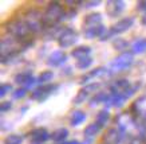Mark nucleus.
Listing matches in <instances>:
<instances>
[{
  "label": "nucleus",
  "instance_id": "obj_39",
  "mask_svg": "<svg viewBox=\"0 0 146 144\" xmlns=\"http://www.w3.org/2000/svg\"><path fill=\"white\" fill-rule=\"evenodd\" d=\"M139 121L143 124V128H145V132H146V119H143V120H139Z\"/></svg>",
  "mask_w": 146,
  "mask_h": 144
},
{
  "label": "nucleus",
  "instance_id": "obj_3",
  "mask_svg": "<svg viewBox=\"0 0 146 144\" xmlns=\"http://www.w3.org/2000/svg\"><path fill=\"white\" fill-rule=\"evenodd\" d=\"M19 46L20 41L11 35H5L1 38L0 43V53H1V62L7 63L12 58H16L19 55Z\"/></svg>",
  "mask_w": 146,
  "mask_h": 144
},
{
  "label": "nucleus",
  "instance_id": "obj_16",
  "mask_svg": "<svg viewBox=\"0 0 146 144\" xmlns=\"http://www.w3.org/2000/svg\"><path fill=\"white\" fill-rule=\"evenodd\" d=\"M83 34L87 39H94V38L102 39L107 34V28L105 27V24H99V26H94V27H86Z\"/></svg>",
  "mask_w": 146,
  "mask_h": 144
},
{
  "label": "nucleus",
  "instance_id": "obj_23",
  "mask_svg": "<svg viewBox=\"0 0 146 144\" xmlns=\"http://www.w3.org/2000/svg\"><path fill=\"white\" fill-rule=\"evenodd\" d=\"M86 120V113L83 111H74L71 113L70 117V124L72 127H78Z\"/></svg>",
  "mask_w": 146,
  "mask_h": 144
},
{
  "label": "nucleus",
  "instance_id": "obj_31",
  "mask_svg": "<svg viewBox=\"0 0 146 144\" xmlns=\"http://www.w3.org/2000/svg\"><path fill=\"white\" fill-rule=\"evenodd\" d=\"M9 92H12V85L11 84H1V86H0V96L4 97Z\"/></svg>",
  "mask_w": 146,
  "mask_h": 144
},
{
  "label": "nucleus",
  "instance_id": "obj_9",
  "mask_svg": "<svg viewBox=\"0 0 146 144\" xmlns=\"http://www.w3.org/2000/svg\"><path fill=\"white\" fill-rule=\"evenodd\" d=\"M78 32L71 27H64L62 30V32L58 36V43L62 49H68V47H72L78 42Z\"/></svg>",
  "mask_w": 146,
  "mask_h": 144
},
{
  "label": "nucleus",
  "instance_id": "obj_28",
  "mask_svg": "<svg viewBox=\"0 0 146 144\" xmlns=\"http://www.w3.org/2000/svg\"><path fill=\"white\" fill-rule=\"evenodd\" d=\"M23 140H24V136L19 135V133H12V135H8L4 137V144H22Z\"/></svg>",
  "mask_w": 146,
  "mask_h": 144
},
{
  "label": "nucleus",
  "instance_id": "obj_8",
  "mask_svg": "<svg viewBox=\"0 0 146 144\" xmlns=\"http://www.w3.org/2000/svg\"><path fill=\"white\" fill-rule=\"evenodd\" d=\"M133 24H134L133 16H125V18L119 19V20L107 31V34L102 38L101 41H106V39H109L110 36H114V35H118V34H122V32H126L127 30H130V28L133 27Z\"/></svg>",
  "mask_w": 146,
  "mask_h": 144
},
{
  "label": "nucleus",
  "instance_id": "obj_38",
  "mask_svg": "<svg viewBox=\"0 0 146 144\" xmlns=\"http://www.w3.org/2000/svg\"><path fill=\"white\" fill-rule=\"evenodd\" d=\"M64 144H82V143L76 141V140H72V141H67V143H64Z\"/></svg>",
  "mask_w": 146,
  "mask_h": 144
},
{
  "label": "nucleus",
  "instance_id": "obj_20",
  "mask_svg": "<svg viewBox=\"0 0 146 144\" xmlns=\"http://www.w3.org/2000/svg\"><path fill=\"white\" fill-rule=\"evenodd\" d=\"M84 28L86 27H94V26H99L103 24L102 23V15L99 12H94V14H89L83 20Z\"/></svg>",
  "mask_w": 146,
  "mask_h": 144
},
{
  "label": "nucleus",
  "instance_id": "obj_14",
  "mask_svg": "<svg viewBox=\"0 0 146 144\" xmlns=\"http://www.w3.org/2000/svg\"><path fill=\"white\" fill-rule=\"evenodd\" d=\"M30 139L34 144H43L48 139H51V133L44 128H36L30 132Z\"/></svg>",
  "mask_w": 146,
  "mask_h": 144
},
{
  "label": "nucleus",
  "instance_id": "obj_36",
  "mask_svg": "<svg viewBox=\"0 0 146 144\" xmlns=\"http://www.w3.org/2000/svg\"><path fill=\"white\" fill-rule=\"evenodd\" d=\"M137 8L139 9V11H145V14H146V0L137 1Z\"/></svg>",
  "mask_w": 146,
  "mask_h": 144
},
{
  "label": "nucleus",
  "instance_id": "obj_15",
  "mask_svg": "<svg viewBox=\"0 0 146 144\" xmlns=\"http://www.w3.org/2000/svg\"><path fill=\"white\" fill-rule=\"evenodd\" d=\"M106 4H107L106 5L107 14L110 15V16H118L126 8V3L122 1V0H109Z\"/></svg>",
  "mask_w": 146,
  "mask_h": 144
},
{
  "label": "nucleus",
  "instance_id": "obj_4",
  "mask_svg": "<svg viewBox=\"0 0 146 144\" xmlns=\"http://www.w3.org/2000/svg\"><path fill=\"white\" fill-rule=\"evenodd\" d=\"M138 88L139 85H131V82L129 80L121 78V80H115L114 82H111L109 86V93L111 96H121L127 101L138 90Z\"/></svg>",
  "mask_w": 146,
  "mask_h": 144
},
{
  "label": "nucleus",
  "instance_id": "obj_40",
  "mask_svg": "<svg viewBox=\"0 0 146 144\" xmlns=\"http://www.w3.org/2000/svg\"><path fill=\"white\" fill-rule=\"evenodd\" d=\"M82 144H83V143H82Z\"/></svg>",
  "mask_w": 146,
  "mask_h": 144
},
{
  "label": "nucleus",
  "instance_id": "obj_35",
  "mask_svg": "<svg viewBox=\"0 0 146 144\" xmlns=\"http://www.w3.org/2000/svg\"><path fill=\"white\" fill-rule=\"evenodd\" d=\"M82 4H86L84 5L86 8H93V7H98V5L101 4V1L99 0H95V1H84Z\"/></svg>",
  "mask_w": 146,
  "mask_h": 144
},
{
  "label": "nucleus",
  "instance_id": "obj_1",
  "mask_svg": "<svg viewBox=\"0 0 146 144\" xmlns=\"http://www.w3.org/2000/svg\"><path fill=\"white\" fill-rule=\"evenodd\" d=\"M115 127L123 133L126 137L135 139V137H142L146 139V132L142 124L137 117H134L130 113H119L115 117Z\"/></svg>",
  "mask_w": 146,
  "mask_h": 144
},
{
  "label": "nucleus",
  "instance_id": "obj_6",
  "mask_svg": "<svg viewBox=\"0 0 146 144\" xmlns=\"http://www.w3.org/2000/svg\"><path fill=\"white\" fill-rule=\"evenodd\" d=\"M5 31L8 32V35L16 38L19 41H24L31 34L30 28L27 27L26 22L23 19H12L9 22L5 23Z\"/></svg>",
  "mask_w": 146,
  "mask_h": 144
},
{
  "label": "nucleus",
  "instance_id": "obj_12",
  "mask_svg": "<svg viewBox=\"0 0 146 144\" xmlns=\"http://www.w3.org/2000/svg\"><path fill=\"white\" fill-rule=\"evenodd\" d=\"M66 61H67L66 53L62 51V50H56V51H54V53H51V54L48 55L47 65H48L50 68H59V66H62Z\"/></svg>",
  "mask_w": 146,
  "mask_h": 144
},
{
  "label": "nucleus",
  "instance_id": "obj_2",
  "mask_svg": "<svg viewBox=\"0 0 146 144\" xmlns=\"http://www.w3.org/2000/svg\"><path fill=\"white\" fill-rule=\"evenodd\" d=\"M66 11L63 8V5L58 1H52L46 7L43 12V23L46 28L55 27L58 23H60L66 16Z\"/></svg>",
  "mask_w": 146,
  "mask_h": 144
},
{
  "label": "nucleus",
  "instance_id": "obj_7",
  "mask_svg": "<svg viewBox=\"0 0 146 144\" xmlns=\"http://www.w3.org/2000/svg\"><path fill=\"white\" fill-rule=\"evenodd\" d=\"M23 20L26 22L27 27L30 28L31 34H38L43 30L44 23H43V14H40L38 9L32 8L28 9L26 14L23 15Z\"/></svg>",
  "mask_w": 146,
  "mask_h": 144
},
{
  "label": "nucleus",
  "instance_id": "obj_21",
  "mask_svg": "<svg viewBox=\"0 0 146 144\" xmlns=\"http://www.w3.org/2000/svg\"><path fill=\"white\" fill-rule=\"evenodd\" d=\"M133 54H142L146 53V38H139L137 41H134L131 43V50Z\"/></svg>",
  "mask_w": 146,
  "mask_h": 144
},
{
  "label": "nucleus",
  "instance_id": "obj_37",
  "mask_svg": "<svg viewBox=\"0 0 146 144\" xmlns=\"http://www.w3.org/2000/svg\"><path fill=\"white\" fill-rule=\"evenodd\" d=\"M141 23L143 24V26H146V14H143L141 16Z\"/></svg>",
  "mask_w": 146,
  "mask_h": 144
},
{
  "label": "nucleus",
  "instance_id": "obj_19",
  "mask_svg": "<svg viewBox=\"0 0 146 144\" xmlns=\"http://www.w3.org/2000/svg\"><path fill=\"white\" fill-rule=\"evenodd\" d=\"M90 55H91V47H89V46H79V47L72 49V51H71V57L75 58L76 61L90 57Z\"/></svg>",
  "mask_w": 146,
  "mask_h": 144
},
{
  "label": "nucleus",
  "instance_id": "obj_33",
  "mask_svg": "<svg viewBox=\"0 0 146 144\" xmlns=\"http://www.w3.org/2000/svg\"><path fill=\"white\" fill-rule=\"evenodd\" d=\"M11 108H12V102L11 101H3V102L0 104V112L1 113L8 112Z\"/></svg>",
  "mask_w": 146,
  "mask_h": 144
},
{
  "label": "nucleus",
  "instance_id": "obj_27",
  "mask_svg": "<svg viewBox=\"0 0 146 144\" xmlns=\"http://www.w3.org/2000/svg\"><path fill=\"white\" fill-rule=\"evenodd\" d=\"M54 78V73L51 70H44L43 73H40L39 77H38V82L42 84V85H48L50 82L52 81Z\"/></svg>",
  "mask_w": 146,
  "mask_h": 144
},
{
  "label": "nucleus",
  "instance_id": "obj_26",
  "mask_svg": "<svg viewBox=\"0 0 146 144\" xmlns=\"http://www.w3.org/2000/svg\"><path fill=\"white\" fill-rule=\"evenodd\" d=\"M31 77H32V73L28 72V70H26V72L18 73V74L15 76V78H13V81L16 82L18 85H23V86H24L27 84V81H28Z\"/></svg>",
  "mask_w": 146,
  "mask_h": 144
},
{
  "label": "nucleus",
  "instance_id": "obj_22",
  "mask_svg": "<svg viewBox=\"0 0 146 144\" xmlns=\"http://www.w3.org/2000/svg\"><path fill=\"white\" fill-rule=\"evenodd\" d=\"M68 136V129L66 128H58L56 131H54L51 133V140L55 143H63Z\"/></svg>",
  "mask_w": 146,
  "mask_h": 144
},
{
  "label": "nucleus",
  "instance_id": "obj_24",
  "mask_svg": "<svg viewBox=\"0 0 146 144\" xmlns=\"http://www.w3.org/2000/svg\"><path fill=\"white\" fill-rule=\"evenodd\" d=\"M109 96H110L109 92H98L95 96H93L90 105L94 106V105H97V104H106L107 100H109Z\"/></svg>",
  "mask_w": 146,
  "mask_h": 144
},
{
  "label": "nucleus",
  "instance_id": "obj_18",
  "mask_svg": "<svg viewBox=\"0 0 146 144\" xmlns=\"http://www.w3.org/2000/svg\"><path fill=\"white\" fill-rule=\"evenodd\" d=\"M101 131H102V127L99 125L98 123H91V124H89V125L84 128L83 135H84V137L87 139V141L91 143V141L97 137V135H99Z\"/></svg>",
  "mask_w": 146,
  "mask_h": 144
},
{
  "label": "nucleus",
  "instance_id": "obj_25",
  "mask_svg": "<svg viewBox=\"0 0 146 144\" xmlns=\"http://www.w3.org/2000/svg\"><path fill=\"white\" fill-rule=\"evenodd\" d=\"M109 120H110V112H109L107 109H102V111L98 112L97 119H95V123H98V124L103 128V127L109 123Z\"/></svg>",
  "mask_w": 146,
  "mask_h": 144
},
{
  "label": "nucleus",
  "instance_id": "obj_11",
  "mask_svg": "<svg viewBox=\"0 0 146 144\" xmlns=\"http://www.w3.org/2000/svg\"><path fill=\"white\" fill-rule=\"evenodd\" d=\"M56 88H58L56 85H51V84H48V85H42V86H39V88H36L31 93V98L36 100V101H43V100H46L48 96H51V93H52Z\"/></svg>",
  "mask_w": 146,
  "mask_h": 144
},
{
  "label": "nucleus",
  "instance_id": "obj_13",
  "mask_svg": "<svg viewBox=\"0 0 146 144\" xmlns=\"http://www.w3.org/2000/svg\"><path fill=\"white\" fill-rule=\"evenodd\" d=\"M131 111L137 116L138 120H143L146 119V96H141L137 98L131 105Z\"/></svg>",
  "mask_w": 146,
  "mask_h": 144
},
{
  "label": "nucleus",
  "instance_id": "obj_32",
  "mask_svg": "<svg viewBox=\"0 0 146 144\" xmlns=\"http://www.w3.org/2000/svg\"><path fill=\"white\" fill-rule=\"evenodd\" d=\"M114 47L117 50H123L127 47V42L123 41V39H121V38H118V39H115V42H114Z\"/></svg>",
  "mask_w": 146,
  "mask_h": 144
},
{
  "label": "nucleus",
  "instance_id": "obj_17",
  "mask_svg": "<svg viewBox=\"0 0 146 144\" xmlns=\"http://www.w3.org/2000/svg\"><path fill=\"white\" fill-rule=\"evenodd\" d=\"M106 74L110 76V73H109V69L107 68H97V69H94V70H91V72H89L86 76L82 77V82H83V84H87V82L93 84V81L95 80V78L103 77V76H106Z\"/></svg>",
  "mask_w": 146,
  "mask_h": 144
},
{
  "label": "nucleus",
  "instance_id": "obj_30",
  "mask_svg": "<svg viewBox=\"0 0 146 144\" xmlns=\"http://www.w3.org/2000/svg\"><path fill=\"white\" fill-rule=\"evenodd\" d=\"M27 92L28 90L26 89V88H19V89H16L15 92H13L12 94H13V98H16V100H20V98H23L24 96H27Z\"/></svg>",
  "mask_w": 146,
  "mask_h": 144
},
{
  "label": "nucleus",
  "instance_id": "obj_29",
  "mask_svg": "<svg viewBox=\"0 0 146 144\" xmlns=\"http://www.w3.org/2000/svg\"><path fill=\"white\" fill-rule=\"evenodd\" d=\"M93 62H94V59L90 55V57H86V58H82L79 61H76V68L79 69V70H87L89 68H91Z\"/></svg>",
  "mask_w": 146,
  "mask_h": 144
},
{
  "label": "nucleus",
  "instance_id": "obj_5",
  "mask_svg": "<svg viewBox=\"0 0 146 144\" xmlns=\"http://www.w3.org/2000/svg\"><path fill=\"white\" fill-rule=\"evenodd\" d=\"M134 63V54L131 51H123L119 55H117L110 63H109V73L115 74V73H121L127 70L131 65Z\"/></svg>",
  "mask_w": 146,
  "mask_h": 144
},
{
  "label": "nucleus",
  "instance_id": "obj_34",
  "mask_svg": "<svg viewBox=\"0 0 146 144\" xmlns=\"http://www.w3.org/2000/svg\"><path fill=\"white\" fill-rule=\"evenodd\" d=\"M36 82H38V78H35V77L32 76L31 78H30V80L27 81V84H26V85H24V86H23V88H26L27 90H28V89H31V88H32V86H34V85H35Z\"/></svg>",
  "mask_w": 146,
  "mask_h": 144
},
{
  "label": "nucleus",
  "instance_id": "obj_10",
  "mask_svg": "<svg viewBox=\"0 0 146 144\" xmlns=\"http://www.w3.org/2000/svg\"><path fill=\"white\" fill-rule=\"evenodd\" d=\"M98 89H99V84H98V82L87 84V85L83 86V88L79 90V93H78V94H76V97L74 98V104L79 105V104H82L83 101H86L90 96H95L98 93V92H97Z\"/></svg>",
  "mask_w": 146,
  "mask_h": 144
}]
</instances>
